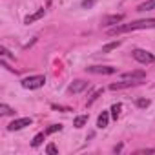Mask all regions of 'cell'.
I'll use <instances>...</instances> for the list:
<instances>
[{
  "label": "cell",
  "instance_id": "obj_14",
  "mask_svg": "<svg viewBox=\"0 0 155 155\" xmlns=\"http://www.w3.org/2000/svg\"><path fill=\"white\" fill-rule=\"evenodd\" d=\"M120 46V40H115V42H110V44H106V46H102V51L101 53H110V51H113V49H117Z\"/></svg>",
  "mask_w": 155,
  "mask_h": 155
},
{
  "label": "cell",
  "instance_id": "obj_6",
  "mask_svg": "<svg viewBox=\"0 0 155 155\" xmlns=\"http://www.w3.org/2000/svg\"><path fill=\"white\" fill-rule=\"evenodd\" d=\"M86 88H88V82H86V81H73V82L69 84L68 91H69V93H81V91H84Z\"/></svg>",
  "mask_w": 155,
  "mask_h": 155
},
{
  "label": "cell",
  "instance_id": "obj_8",
  "mask_svg": "<svg viewBox=\"0 0 155 155\" xmlns=\"http://www.w3.org/2000/svg\"><path fill=\"white\" fill-rule=\"evenodd\" d=\"M122 18H124L122 13H119V15H110V17H106V18L102 20V26H106V28H108V26H115V24H119Z\"/></svg>",
  "mask_w": 155,
  "mask_h": 155
},
{
  "label": "cell",
  "instance_id": "obj_19",
  "mask_svg": "<svg viewBox=\"0 0 155 155\" xmlns=\"http://www.w3.org/2000/svg\"><path fill=\"white\" fill-rule=\"evenodd\" d=\"M60 130H62V124H53L46 130V133H55V131H60Z\"/></svg>",
  "mask_w": 155,
  "mask_h": 155
},
{
  "label": "cell",
  "instance_id": "obj_10",
  "mask_svg": "<svg viewBox=\"0 0 155 155\" xmlns=\"http://www.w3.org/2000/svg\"><path fill=\"white\" fill-rule=\"evenodd\" d=\"M135 84H139V82H135V81H131V82H128L126 79L122 81V82H115V84H111L110 86V90H124V88H130V86H135Z\"/></svg>",
  "mask_w": 155,
  "mask_h": 155
},
{
  "label": "cell",
  "instance_id": "obj_4",
  "mask_svg": "<svg viewBox=\"0 0 155 155\" xmlns=\"http://www.w3.org/2000/svg\"><path fill=\"white\" fill-rule=\"evenodd\" d=\"M31 119L29 117H22V119H15L9 126H8V130L9 131H18V130H24L26 126H31Z\"/></svg>",
  "mask_w": 155,
  "mask_h": 155
},
{
  "label": "cell",
  "instance_id": "obj_15",
  "mask_svg": "<svg viewBox=\"0 0 155 155\" xmlns=\"http://www.w3.org/2000/svg\"><path fill=\"white\" fill-rule=\"evenodd\" d=\"M120 110H122V104H113V106H111V110H110V111H111V117H113V119H117V117L120 115Z\"/></svg>",
  "mask_w": 155,
  "mask_h": 155
},
{
  "label": "cell",
  "instance_id": "obj_18",
  "mask_svg": "<svg viewBox=\"0 0 155 155\" xmlns=\"http://www.w3.org/2000/svg\"><path fill=\"white\" fill-rule=\"evenodd\" d=\"M101 95H102V90H97V91H95V93L90 97V101H88V106H91V104H93V102H95V101L101 97Z\"/></svg>",
  "mask_w": 155,
  "mask_h": 155
},
{
  "label": "cell",
  "instance_id": "obj_5",
  "mask_svg": "<svg viewBox=\"0 0 155 155\" xmlns=\"http://www.w3.org/2000/svg\"><path fill=\"white\" fill-rule=\"evenodd\" d=\"M86 71L97 73V75H111V73H115L117 69L111 68V66H90V68H86Z\"/></svg>",
  "mask_w": 155,
  "mask_h": 155
},
{
  "label": "cell",
  "instance_id": "obj_1",
  "mask_svg": "<svg viewBox=\"0 0 155 155\" xmlns=\"http://www.w3.org/2000/svg\"><path fill=\"white\" fill-rule=\"evenodd\" d=\"M155 28V18H144V20H135V22H130V24H120V26H115L108 31V35L115 37V35H122V33H128V31H135V29H151Z\"/></svg>",
  "mask_w": 155,
  "mask_h": 155
},
{
  "label": "cell",
  "instance_id": "obj_22",
  "mask_svg": "<svg viewBox=\"0 0 155 155\" xmlns=\"http://www.w3.org/2000/svg\"><path fill=\"white\" fill-rule=\"evenodd\" d=\"M51 108H53V110H58V111H71V108H68V106H58V104H51Z\"/></svg>",
  "mask_w": 155,
  "mask_h": 155
},
{
  "label": "cell",
  "instance_id": "obj_9",
  "mask_svg": "<svg viewBox=\"0 0 155 155\" xmlns=\"http://www.w3.org/2000/svg\"><path fill=\"white\" fill-rule=\"evenodd\" d=\"M46 15V9L42 8V9H38V11H35L33 15H29V17H26V20H24V24H33V22H37V20H40L42 17Z\"/></svg>",
  "mask_w": 155,
  "mask_h": 155
},
{
  "label": "cell",
  "instance_id": "obj_7",
  "mask_svg": "<svg viewBox=\"0 0 155 155\" xmlns=\"http://www.w3.org/2000/svg\"><path fill=\"white\" fill-rule=\"evenodd\" d=\"M144 77H146V73H144V71H130V73H124V75H122V79L140 82V81L144 79Z\"/></svg>",
  "mask_w": 155,
  "mask_h": 155
},
{
  "label": "cell",
  "instance_id": "obj_20",
  "mask_svg": "<svg viewBox=\"0 0 155 155\" xmlns=\"http://www.w3.org/2000/svg\"><path fill=\"white\" fill-rule=\"evenodd\" d=\"M137 106L139 108H148L150 106V101L148 99H137Z\"/></svg>",
  "mask_w": 155,
  "mask_h": 155
},
{
  "label": "cell",
  "instance_id": "obj_21",
  "mask_svg": "<svg viewBox=\"0 0 155 155\" xmlns=\"http://www.w3.org/2000/svg\"><path fill=\"white\" fill-rule=\"evenodd\" d=\"M46 151H48L49 155H57V153H58V150H57V146H55V144H48Z\"/></svg>",
  "mask_w": 155,
  "mask_h": 155
},
{
  "label": "cell",
  "instance_id": "obj_12",
  "mask_svg": "<svg viewBox=\"0 0 155 155\" xmlns=\"http://www.w3.org/2000/svg\"><path fill=\"white\" fill-rule=\"evenodd\" d=\"M150 9H155V0H146V2L137 6V11H150Z\"/></svg>",
  "mask_w": 155,
  "mask_h": 155
},
{
  "label": "cell",
  "instance_id": "obj_2",
  "mask_svg": "<svg viewBox=\"0 0 155 155\" xmlns=\"http://www.w3.org/2000/svg\"><path fill=\"white\" fill-rule=\"evenodd\" d=\"M44 84H46L44 75H33V77H28V79L22 81V88H26V90H38Z\"/></svg>",
  "mask_w": 155,
  "mask_h": 155
},
{
  "label": "cell",
  "instance_id": "obj_13",
  "mask_svg": "<svg viewBox=\"0 0 155 155\" xmlns=\"http://www.w3.org/2000/svg\"><path fill=\"white\" fill-rule=\"evenodd\" d=\"M86 122H88V115H79V117H75L73 126L75 128H82V126H86Z\"/></svg>",
  "mask_w": 155,
  "mask_h": 155
},
{
  "label": "cell",
  "instance_id": "obj_3",
  "mask_svg": "<svg viewBox=\"0 0 155 155\" xmlns=\"http://www.w3.org/2000/svg\"><path fill=\"white\" fill-rule=\"evenodd\" d=\"M131 57L137 62H140V64H155V55H151L146 49H133L131 51Z\"/></svg>",
  "mask_w": 155,
  "mask_h": 155
},
{
  "label": "cell",
  "instance_id": "obj_17",
  "mask_svg": "<svg viewBox=\"0 0 155 155\" xmlns=\"http://www.w3.org/2000/svg\"><path fill=\"white\" fill-rule=\"evenodd\" d=\"M0 113H2V115H13L15 110H11L8 104H2V106H0Z\"/></svg>",
  "mask_w": 155,
  "mask_h": 155
},
{
  "label": "cell",
  "instance_id": "obj_25",
  "mask_svg": "<svg viewBox=\"0 0 155 155\" xmlns=\"http://www.w3.org/2000/svg\"><path fill=\"white\" fill-rule=\"evenodd\" d=\"M120 150H122V144H119V146H115V148H113V151H115V153H117V151H120Z\"/></svg>",
  "mask_w": 155,
  "mask_h": 155
},
{
  "label": "cell",
  "instance_id": "obj_23",
  "mask_svg": "<svg viewBox=\"0 0 155 155\" xmlns=\"http://www.w3.org/2000/svg\"><path fill=\"white\" fill-rule=\"evenodd\" d=\"M95 4V0H84V2H82V8H91Z\"/></svg>",
  "mask_w": 155,
  "mask_h": 155
},
{
  "label": "cell",
  "instance_id": "obj_11",
  "mask_svg": "<svg viewBox=\"0 0 155 155\" xmlns=\"http://www.w3.org/2000/svg\"><path fill=\"white\" fill-rule=\"evenodd\" d=\"M108 122H110V113H108V111H102V113L99 115V119H97V126H99V128H106Z\"/></svg>",
  "mask_w": 155,
  "mask_h": 155
},
{
  "label": "cell",
  "instance_id": "obj_16",
  "mask_svg": "<svg viewBox=\"0 0 155 155\" xmlns=\"http://www.w3.org/2000/svg\"><path fill=\"white\" fill-rule=\"evenodd\" d=\"M42 140H44V133H38V135H35V139H33L31 146H33V148H38V146L42 144Z\"/></svg>",
  "mask_w": 155,
  "mask_h": 155
},
{
  "label": "cell",
  "instance_id": "obj_24",
  "mask_svg": "<svg viewBox=\"0 0 155 155\" xmlns=\"http://www.w3.org/2000/svg\"><path fill=\"white\" fill-rule=\"evenodd\" d=\"M155 150H139L137 151V155H142V153H153Z\"/></svg>",
  "mask_w": 155,
  "mask_h": 155
}]
</instances>
